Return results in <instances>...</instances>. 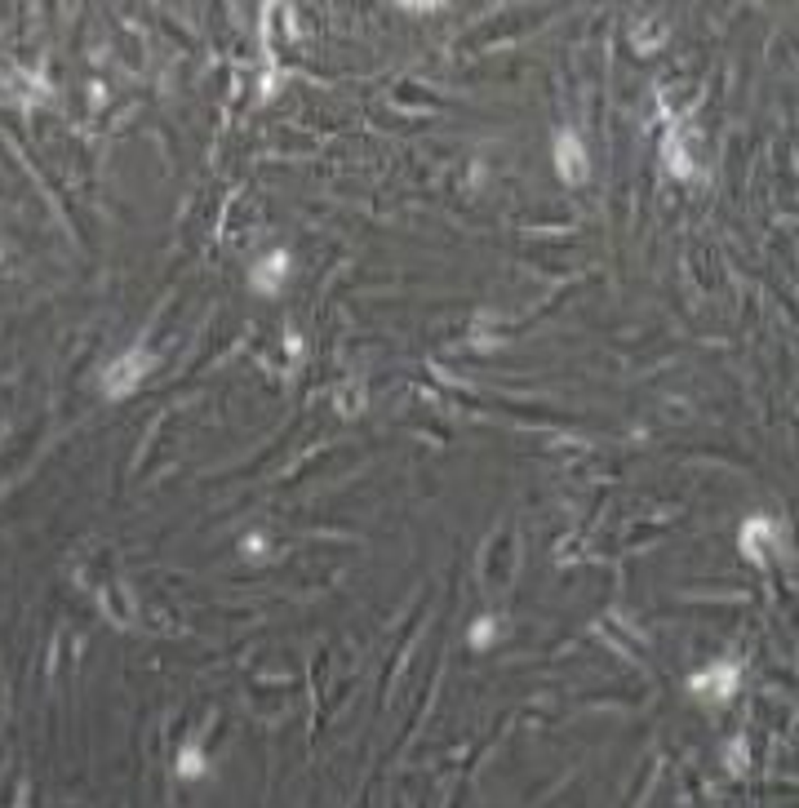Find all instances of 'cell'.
<instances>
[{
	"label": "cell",
	"mask_w": 799,
	"mask_h": 808,
	"mask_svg": "<svg viewBox=\"0 0 799 808\" xmlns=\"http://www.w3.org/2000/svg\"><path fill=\"white\" fill-rule=\"evenodd\" d=\"M152 369V356L143 351V347H129L125 356H116L111 364H107V373H102V391L111 396V400H125L138 382H143V373Z\"/></svg>",
	"instance_id": "6da1fadb"
},
{
	"label": "cell",
	"mask_w": 799,
	"mask_h": 808,
	"mask_svg": "<svg viewBox=\"0 0 799 808\" xmlns=\"http://www.w3.org/2000/svg\"><path fill=\"white\" fill-rule=\"evenodd\" d=\"M556 173L564 182H586L591 178V161H586V147H582V138L577 134H556Z\"/></svg>",
	"instance_id": "7a4b0ae2"
},
{
	"label": "cell",
	"mask_w": 799,
	"mask_h": 808,
	"mask_svg": "<svg viewBox=\"0 0 799 808\" xmlns=\"http://www.w3.org/2000/svg\"><path fill=\"white\" fill-rule=\"evenodd\" d=\"M742 551H746L755 565H773V556H777V529H773V520H746V529H742Z\"/></svg>",
	"instance_id": "3957f363"
},
{
	"label": "cell",
	"mask_w": 799,
	"mask_h": 808,
	"mask_svg": "<svg viewBox=\"0 0 799 808\" xmlns=\"http://www.w3.org/2000/svg\"><path fill=\"white\" fill-rule=\"evenodd\" d=\"M285 271H289V253H285V249H276V253H271V258L253 271V280H249V285H253L258 294H276V289L285 285Z\"/></svg>",
	"instance_id": "277c9868"
},
{
	"label": "cell",
	"mask_w": 799,
	"mask_h": 808,
	"mask_svg": "<svg viewBox=\"0 0 799 808\" xmlns=\"http://www.w3.org/2000/svg\"><path fill=\"white\" fill-rule=\"evenodd\" d=\"M737 684V671L728 666V671H719V675H698L693 680V689H711V693H728Z\"/></svg>",
	"instance_id": "5b68a950"
},
{
	"label": "cell",
	"mask_w": 799,
	"mask_h": 808,
	"mask_svg": "<svg viewBox=\"0 0 799 808\" xmlns=\"http://www.w3.org/2000/svg\"><path fill=\"white\" fill-rule=\"evenodd\" d=\"M200 768H205V764H200V755H196V751H187V755L178 760V773H182V777H200Z\"/></svg>",
	"instance_id": "8992f818"
}]
</instances>
